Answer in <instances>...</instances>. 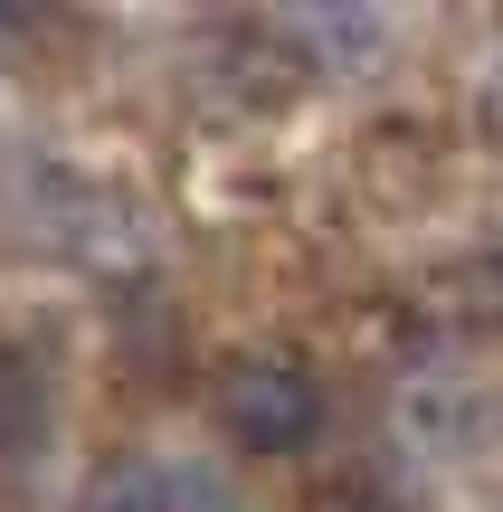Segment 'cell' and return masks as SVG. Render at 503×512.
<instances>
[{"label": "cell", "mask_w": 503, "mask_h": 512, "mask_svg": "<svg viewBox=\"0 0 503 512\" xmlns=\"http://www.w3.org/2000/svg\"><path fill=\"white\" fill-rule=\"evenodd\" d=\"M209 408H219L228 446H247V456H295V446H314V427H323L314 370L285 361V351H247V361H228L219 389H209Z\"/></svg>", "instance_id": "cell-1"}, {"label": "cell", "mask_w": 503, "mask_h": 512, "mask_svg": "<svg viewBox=\"0 0 503 512\" xmlns=\"http://www.w3.org/2000/svg\"><path fill=\"white\" fill-rule=\"evenodd\" d=\"M38 446H48V370L19 342H0V465L38 456Z\"/></svg>", "instance_id": "cell-2"}, {"label": "cell", "mask_w": 503, "mask_h": 512, "mask_svg": "<svg viewBox=\"0 0 503 512\" xmlns=\"http://www.w3.org/2000/svg\"><path fill=\"white\" fill-rule=\"evenodd\" d=\"M285 38H295V48H314V67L361 76V57L390 38V19H380V10H295V19H285Z\"/></svg>", "instance_id": "cell-3"}, {"label": "cell", "mask_w": 503, "mask_h": 512, "mask_svg": "<svg viewBox=\"0 0 503 512\" xmlns=\"http://www.w3.org/2000/svg\"><path fill=\"white\" fill-rule=\"evenodd\" d=\"M485 408H475V399H437V389H428V399H409V437L418 446H428V456H485Z\"/></svg>", "instance_id": "cell-4"}, {"label": "cell", "mask_w": 503, "mask_h": 512, "mask_svg": "<svg viewBox=\"0 0 503 512\" xmlns=\"http://www.w3.org/2000/svg\"><path fill=\"white\" fill-rule=\"evenodd\" d=\"M95 512H162V503H152V475H124V484H105V494H95Z\"/></svg>", "instance_id": "cell-5"}, {"label": "cell", "mask_w": 503, "mask_h": 512, "mask_svg": "<svg viewBox=\"0 0 503 512\" xmlns=\"http://www.w3.org/2000/svg\"><path fill=\"white\" fill-rule=\"evenodd\" d=\"M485 124L503 133V57H494V76H485Z\"/></svg>", "instance_id": "cell-6"}, {"label": "cell", "mask_w": 503, "mask_h": 512, "mask_svg": "<svg viewBox=\"0 0 503 512\" xmlns=\"http://www.w3.org/2000/svg\"><path fill=\"white\" fill-rule=\"evenodd\" d=\"M333 512H390V503H380V494H352V503H333Z\"/></svg>", "instance_id": "cell-7"}]
</instances>
